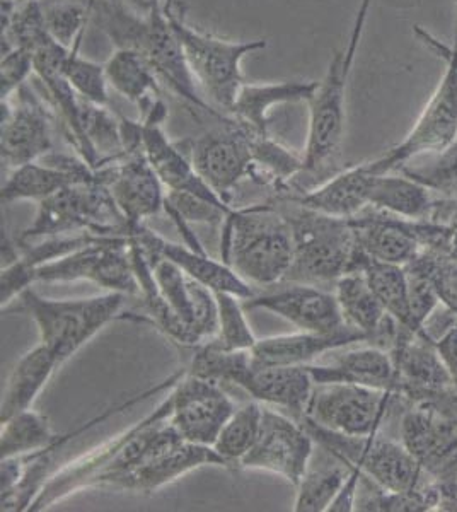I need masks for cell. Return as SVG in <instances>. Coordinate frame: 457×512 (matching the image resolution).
Returning <instances> with one entry per match:
<instances>
[{"label":"cell","instance_id":"cell-29","mask_svg":"<svg viewBox=\"0 0 457 512\" xmlns=\"http://www.w3.org/2000/svg\"><path fill=\"white\" fill-rule=\"evenodd\" d=\"M306 367L313 376L314 384H360L374 390L393 391L398 395L393 357L388 350L374 345L348 350L345 354L338 355L331 366L306 364Z\"/></svg>","mask_w":457,"mask_h":512},{"label":"cell","instance_id":"cell-36","mask_svg":"<svg viewBox=\"0 0 457 512\" xmlns=\"http://www.w3.org/2000/svg\"><path fill=\"white\" fill-rule=\"evenodd\" d=\"M57 439L47 417L29 408L2 424L0 456L2 460L26 456L52 446Z\"/></svg>","mask_w":457,"mask_h":512},{"label":"cell","instance_id":"cell-11","mask_svg":"<svg viewBox=\"0 0 457 512\" xmlns=\"http://www.w3.org/2000/svg\"><path fill=\"white\" fill-rule=\"evenodd\" d=\"M393 391L374 390L352 383L314 384L304 419L328 431L352 437H367L381 431L394 402Z\"/></svg>","mask_w":457,"mask_h":512},{"label":"cell","instance_id":"cell-31","mask_svg":"<svg viewBox=\"0 0 457 512\" xmlns=\"http://www.w3.org/2000/svg\"><path fill=\"white\" fill-rule=\"evenodd\" d=\"M374 176L365 164L345 169L302 197L292 198L307 209L333 217L352 219L369 207Z\"/></svg>","mask_w":457,"mask_h":512},{"label":"cell","instance_id":"cell-15","mask_svg":"<svg viewBox=\"0 0 457 512\" xmlns=\"http://www.w3.org/2000/svg\"><path fill=\"white\" fill-rule=\"evenodd\" d=\"M400 441L437 480L457 451V393L411 405L401 417Z\"/></svg>","mask_w":457,"mask_h":512},{"label":"cell","instance_id":"cell-46","mask_svg":"<svg viewBox=\"0 0 457 512\" xmlns=\"http://www.w3.org/2000/svg\"><path fill=\"white\" fill-rule=\"evenodd\" d=\"M372 2L374 0H360L357 14L353 18L352 31L348 36L347 47L343 50V53H345V70L348 74H352L353 64L357 59V53H359L360 41L364 36L365 24H367V18H369Z\"/></svg>","mask_w":457,"mask_h":512},{"label":"cell","instance_id":"cell-17","mask_svg":"<svg viewBox=\"0 0 457 512\" xmlns=\"http://www.w3.org/2000/svg\"><path fill=\"white\" fill-rule=\"evenodd\" d=\"M314 443V437L302 422L299 424L270 408H263L258 441L244 456L239 468L278 473L297 487L309 470Z\"/></svg>","mask_w":457,"mask_h":512},{"label":"cell","instance_id":"cell-6","mask_svg":"<svg viewBox=\"0 0 457 512\" xmlns=\"http://www.w3.org/2000/svg\"><path fill=\"white\" fill-rule=\"evenodd\" d=\"M413 31L425 47L446 62V70L410 134L398 146L391 147L371 163H365L372 175H388L411 159L444 151L457 142L456 47H449L422 26H415Z\"/></svg>","mask_w":457,"mask_h":512},{"label":"cell","instance_id":"cell-32","mask_svg":"<svg viewBox=\"0 0 457 512\" xmlns=\"http://www.w3.org/2000/svg\"><path fill=\"white\" fill-rule=\"evenodd\" d=\"M58 366L57 355L41 342L24 354L7 379L0 405V424L29 410Z\"/></svg>","mask_w":457,"mask_h":512},{"label":"cell","instance_id":"cell-47","mask_svg":"<svg viewBox=\"0 0 457 512\" xmlns=\"http://www.w3.org/2000/svg\"><path fill=\"white\" fill-rule=\"evenodd\" d=\"M435 287L440 303L452 309L457 315V263L444 260L435 274Z\"/></svg>","mask_w":457,"mask_h":512},{"label":"cell","instance_id":"cell-25","mask_svg":"<svg viewBox=\"0 0 457 512\" xmlns=\"http://www.w3.org/2000/svg\"><path fill=\"white\" fill-rule=\"evenodd\" d=\"M130 236H134L147 253L168 258L174 265H178L188 277L209 287L210 291L231 292L243 301L256 296L251 284L241 279L227 263L217 262L214 258H210L205 251L168 241L145 224L137 227Z\"/></svg>","mask_w":457,"mask_h":512},{"label":"cell","instance_id":"cell-1","mask_svg":"<svg viewBox=\"0 0 457 512\" xmlns=\"http://www.w3.org/2000/svg\"><path fill=\"white\" fill-rule=\"evenodd\" d=\"M93 18L116 48H134L151 64L159 81L164 82L178 98L185 99L195 110L209 111L219 120L224 113L215 110L198 88L191 74L185 52L174 33L168 16V6L157 4L147 9L145 16L127 11L120 0H94Z\"/></svg>","mask_w":457,"mask_h":512},{"label":"cell","instance_id":"cell-24","mask_svg":"<svg viewBox=\"0 0 457 512\" xmlns=\"http://www.w3.org/2000/svg\"><path fill=\"white\" fill-rule=\"evenodd\" d=\"M96 180H103V176L84 159L57 156L50 152L40 161L11 169L0 188V200L2 204L19 200H35L40 204L70 185Z\"/></svg>","mask_w":457,"mask_h":512},{"label":"cell","instance_id":"cell-7","mask_svg":"<svg viewBox=\"0 0 457 512\" xmlns=\"http://www.w3.org/2000/svg\"><path fill=\"white\" fill-rule=\"evenodd\" d=\"M130 236L127 217L103 180L76 183L38 204L35 221L24 229L19 245L67 234Z\"/></svg>","mask_w":457,"mask_h":512},{"label":"cell","instance_id":"cell-39","mask_svg":"<svg viewBox=\"0 0 457 512\" xmlns=\"http://www.w3.org/2000/svg\"><path fill=\"white\" fill-rule=\"evenodd\" d=\"M251 152L255 163L251 180L284 188L304 169L302 158L280 146L270 135H251Z\"/></svg>","mask_w":457,"mask_h":512},{"label":"cell","instance_id":"cell-30","mask_svg":"<svg viewBox=\"0 0 457 512\" xmlns=\"http://www.w3.org/2000/svg\"><path fill=\"white\" fill-rule=\"evenodd\" d=\"M319 82L284 81L253 84L246 82L232 106L231 118L249 134L268 135V115L275 106L307 103L313 98Z\"/></svg>","mask_w":457,"mask_h":512},{"label":"cell","instance_id":"cell-34","mask_svg":"<svg viewBox=\"0 0 457 512\" xmlns=\"http://www.w3.org/2000/svg\"><path fill=\"white\" fill-rule=\"evenodd\" d=\"M435 198L427 188L405 175H376L369 205L408 221L429 219Z\"/></svg>","mask_w":457,"mask_h":512},{"label":"cell","instance_id":"cell-8","mask_svg":"<svg viewBox=\"0 0 457 512\" xmlns=\"http://www.w3.org/2000/svg\"><path fill=\"white\" fill-rule=\"evenodd\" d=\"M169 21L180 40L185 59L198 88L215 110L231 113L238 93L246 84L243 60L267 48V40L232 41L191 28L168 6Z\"/></svg>","mask_w":457,"mask_h":512},{"label":"cell","instance_id":"cell-16","mask_svg":"<svg viewBox=\"0 0 457 512\" xmlns=\"http://www.w3.org/2000/svg\"><path fill=\"white\" fill-rule=\"evenodd\" d=\"M52 115L28 84L2 99L0 156L6 168L35 163L52 152Z\"/></svg>","mask_w":457,"mask_h":512},{"label":"cell","instance_id":"cell-55","mask_svg":"<svg viewBox=\"0 0 457 512\" xmlns=\"http://www.w3.org/2000/svg\"><path fill=\"white\" fill-rule=\"evenodd\" d=\"M19 2H21V0H19Z\"/></svg>","mask_w":457,"mask_h":512},{"label":"cell","instance_id":"cell-51","mask_svg":"<svg viewBox=\"0 0 457 512\" xmlns=\"http://www.w3.org/2000/svg\"><path fill=\"white\" fill-rule=\"evenodd\" d=\"M132 4L142 7V9H151V7L157 6V4H166V6H173V0H127Z\"/></svg>","mask_w":457,"mask_h":512},{"label":"cell","instance_id":"cell-13","mask_svg":"<svg viewBox=\"0 0 457 512\" xmlns=\"http://www.w3.org/2000/svg\"><path fill=\"white\" fill-rule=\"evenodd\" d=\"M169 398V424L188 443L212 448L222 427L238 408L222 384L190 373L178 379Z\"/></svg>","mask_w":457,"mask_h":512},{"label":"cell","instance_id":"cell-43","mask_svg":"<svg viewBox=\"0 0 457 512\" xmlns=\"http://www.w3.org/2000/svg\"><path fill=\"white\" fill-rule=\"evenodd\" d=\"M164 210L174 222H178V229L185 231L186 241L191 248L203 251L200 243H195L191 236H188L186 222H203V224H224L226 217L234 212V209H227L222 205L214 204L207 198L197 197L185 192H166Z\"/></svg>","mask_w":457,"mask_h":512},{"label":"cell","instance_id":"cell-53","mask_svg":"<svg viewBox=\"0 0 457 512\" xmlns=\"http://www.w3.org/2000/svg\"><path fill=\"white\" fill-rule=\"evenodd\" d=\"M456 62H457V45H456Z\"/></svg>","mask_w":457,"mask_h":512},{"label":"cell","instance_id":"cell-22","mask_svg":"<svg viewBox=\"0 0 457 512\" xmlns=\"http://www.w3.org/2000/svg\"><path fill=\"white\" fill-rule=\"evenodd\" d=\"M168 117V110L161 99L142 115V147L152 168L168 192H185L207 198L214 204L232 209L198 175L191 159L181 152L162 130V123Z\"/></svg>","mask_w":457,"mask_h":512},{"label":"cell","instance_id":"cell-35","mask_svg":"<svg viewBox=\"0 0 457 512\" xmlns=\"http://www.w3.org/2000/svg\"><path fill=\"white\" fill-rule=\"evenodd\" d=\"M360 272L365 275L369 286L376 292V296L379 297V301L389 315L393 316L401 326L417 333L413 315H411L410 291H408L405 267L393 265V263L376 262L367 256Z\"/></svg>","mask_w":457,"mask_h":512},{"label":"cell","instance_id":"cell-33","mask_svg":"<svg viewBox=\"0 0 457 512\" xmlns=\"http://www.w3.org/2000/svg\"><path fill=\"white\" fill-rule=\"evenodd\" d=\"M105 69L110 88L139 106L142 115L159 99L161 81L139 50L116 48Z\"/></svg>","mask_w":457,"mask_h":512},{"label":"cell","instance_id":"cell-23","mask_svg":"<svg viewBox=\"0 0 457 512\" xmlns=\"http://www.w3.org/2000/svg\"><path fill=\"white\" fill-rule=\"evenodd\" d=\"M248 309H267L304 332L335 333L348 326L335 292L309 284H290L277 292L243 301Z\"/></svg>","mask_w":457,"mask_h":512},{"label":"cell","instance_id":"cell-44","mask_svg":"<svg viewBox=\"0 0 457 512\" xmlns=\"http://www.w3.org/2000/svg\"><path fill=\"white\" fill-rule=\"evenodd\" d=\"M62 72L79 98L86 99L94 105L108 106L110 103V84L106 77L105 65L84 59L79 48L67 53Z\"/></svg>","mask_w":457,"mask_h":512},{"label":"cell","instance_id":"cell-5","mask_svg":"<svg viewBox=\"0 0 457 512\" xmlns=\"http://www.w3.org/2000/svg\"><path fill=\"white\" fill-rule=\"evenodd\" d=\"M284 214L294 234V262L284 282L335 286L350 272L357 248L350 219L328 216L301 204Z\"/></svg>","mask_w":457,"mask_h":512},{"label":"cell","instance_id":"cell-26","mask_svg":"<svg viewBox=\"0 0 457 512\" xmlns=\"http://www.w3.org/2000/svg\"><path fill=\"white\" fill-rule=\"evenodd\" d=\"M335 296L348 325L367 337V344L391 350L400 337L401 325L382 306L362 272L343 275L335 284Z\"/></svg>","mask_w":457,"mask_h":512},{"label":"cell","instance_id":"cell-45","mask_svg":"<svg viewBox=\"0 0 457 512\" xmlns=\"http://www.w3.org/2000/svg\"><path fill=\"white\" fill-rule=\"evenodd\" d=\"M35 74L33 55L26 48H11L2 52L0 64V82L2 99L11 98L19 89L28 84L29 77Z\"/></svg>","mask_w":457,"mask_h":512},{"label":"cell","instance_id":"cell-50","mask_svg":"<svg viewBox=\"0 0 457 512\" xmlns=\"http://www.w3.org/2000/svg\"><path fill=\"white\" fill-rule=\"evenodd\" d=\"M435 349L439 352L440 359L444 362L457 393V326L435 342Z\"/></svg>","mask_w":457,"mask_h":512},{"label":"cell","instance_id":"cell-40","mask_svg":"<svg viewBox=\"0 0 457 512\" xmlns=\"http://www.w3.org/2000/svg\"><path fill=\"white\" fill-rule=\"evenodd\" d=\"M47 30L62 47H81L89 19L93 18L94 0H41Z\"/></svg>","mask_w":457,"mask_h":512},{"label":"cell","instance_id":"cell-19","mask_svg":"<svg viewBox=\"0 0 457 512\" xmlns=\"http://www.w3.org/2000/svg\"><path fill=\"white\" fill-rule=\"evenodd\" d=\"M396 369L398 395L410 402L429 403L456 393L434 342L401 326L400 337L389 350Z\"/></svg>","mask_w":457,"mask_h":512},{"label":"cell","instance_id":"cell-41","mask_svg":"<svg viewBox=\"0 0 457 512\" xmlns=\"http://www.w3.org/2000/svg\"><path fill=\"white\" fill-rule=\"evenodd\" d=\"M219 309V330L209 344L222 350H251L258 338L244 316L243 299L231 292H214Z\"/></svg>","mask_w":457,"mask_h":512},{"label":"cell","instance_id":"cell-10","mask_svg":"<svg viewBox=\"0 0 457 512\" xmlns=\"http://www.w3.org/2000/svg\"><path fill=\"white\" fill-rule=\"evenodd\" d=\"M31 279L33 284L87 280L108 292L139 296L128 236H98L69 255L31 268Z\"/></svg>","mask_w":457,"mask_h":512},{"label":"cell","instance_id":"cell-42","mask_svg":"<svg viewBox=\"0 0 457 512\" xmlns=\"http://www.w3.org/2000/svg\"><path fill=\"white\" fill-rule=\"evenodd\" d=\"M350 473V465L340 461V465L321 468L318 472H309L297 485L294 511L323 512L328 511L336 494L342 489L343 483Z\"/></svg>","mask_w":457,"mask_h":512},{"label":"cell","instance_id":"cell-12","mask_svg":"<svg viewBox=\"0 0 457 512\" xmlns=\"http://www.w3.org/2000/svg\"><path fill=\"white\" fill-rule=\"evenodd\" d=\"M345 53H333L323 81L319 82L309 105L304 175H321L335 163L342 152L347 127V86ZM301 173V175H302Z\"/></svg>","mask_w":457,"mask_h":512},{"label":"cell","instance_id":"cell-38","mask_svg":"<svg viewBox=\"0 0 457 512\" xmlns=\"http://www.w3.org/2000/svg\"><path fill=\"white\" fill-rule=\"evenodd\" d=\"M420 158L411 159L396 169L401 175L408 176L420 185L437 193L440 198H457V142L444 151L425 154Z\"/></svg>","mask_w":457,"mask_h":512},{"label":"cell","instance_id":"cell-48","mask_svg":"<svg viewBox=\"0 0 457 512\" xmlns=\"http://www.w3.org/2000/svg\"><path fill=\"white\" fill-rule=\"evenodd\" d=\"M454 326H457L456 313L440 303L439 306L432 311V315L423 323L422 337L427 338V340L435 344V342L444 337L446 333L451 332Z\"/></svg>","mask_w":457,"mask_h":512},{"label":"cell","instance_id":"cell-4","mask_svg":"<svg viewBox=\"0 0 457 512\" xmlns=\"http://www.w3.org/2000/svg\"><path fill=\"white\" fill-rule=\"evenodd\" d=\"M125 299L127 296L122 292H108L87 299L57 301L40 296L28 287L9 306L2 308V313H28L38 326L41 344L47 345L62 364L99 330L120 318Z\"/></svg>","mask_w":457,"mask_h":512},{"label":"cell","instance_id":"cell-37","mask_svg":"<svg viewBox=\"0 0 457 512\" xmlns=\"http://www.w3.org/2000/svg\"><path fill=\"white\" fill-rule=\"evenodd\" d=\"M263 407L260 402L244 403L222 427L214 449L224 458L227 466H239L244 456L253 449L261 431Z\"/></svg>","mask_w":457,"mask_h":512},{"label":"cell","instance_id":"cell-49","mask_svg":"<svg viewBox=\"0 0 457 512\" xmlns=\"http://www.w3.org/2000/svg\"><path fill=\"white\" fill-rule=\"evenodd\" d=\"M362 470L359 466L350 465V473L342 485L340 492L336 494L331 502L328 512H352L357 506V495H359L360 482H362Z\"/></svg>","mask_w":457,"mask_h":512},{"label":"cell","instance_id":"cell-18","mask_svg":"<svg viewBox=\"0 0 457 512\" xmlns=\"http://www.w3.org/2000/svg\"><path fill=\"white\" fill-rule=\"evenodd\" d=\"M205 465L227 466V463L212 446L188 443L171 425L161 443L139 466L116 477L108 487L152 494L185 473Z\"/></svg>","mask_w":457,"mask_h":512},{"label":"cell","instance_id":"cell-2","mask_svg":"<svg viewBox=\"0 0 457 512\" xmlns=\"http://www.w3.org/2000/svg\"><path fill=\"white\" fill-rule=\"evenodd\" d=\"M222 262L251 286L282 284L294 262V234L273 205L234 209L222 224Z\"/></svg>","mask_w":457,"mask_h":512},{"label":"cell","instance_id":"cell-52","mask_svg":"<svg viewBox=\"0 0 457 512\" xmlns=\"http://www.w3.org/2000/svg\"><path fill=\"white\" fill-rule=\"evenodd\" d=\"M449 260L457 263V226L454 229V238H452L451 253H449Z\"/></svg>","mask_w":457,"mask_h":512},{"label":"cell","instance_id":"cell-20","mask_svg":"<svg viewBox=\"0 0 457 512\" xmlns=\"http://www.w3.org/2000/svg\"><path fill=\"white\" fill-rule=\"evenodd\" d=\"M145 255L151 263L152 274L161 296L174 316L191 333L195 344L200 345L214 338L219 330V309L214 291L188 277L168 258L152 255L147 251Z\"/></svg>","mask_w":457,"mask_h":512},{"label":"cell","instance_id":"cell-3","mask_svg":"<svg viewBox=\"0 0 457 512\" xmlns=\"http://www.w3.org/2000/svg\"><path fill=\"white\" fill-rule=\"evenodd\" d=\"M188 373L234 384L253 400L285 408L301 422L314 390V379L306 366H268L255 361L251 350H222L209 342L193 347Z\"/></svg>","mask_w":457,"mask_h":512},{"label":"cell","instance_id":"cell-21","mask_svg":"<svg viewBox=\"0 0 457 512\" xmlns=\"http://www.w3.org/2000/svg\"><path fill=\"white\" fill-rule=\"evenodd\" d=\"M98 171L106 187L110 188L116 205L127 217L130 234L142 226L145 219L164 210L166 188L145 156L144 147L128 152L122 159L105 164Z\"/></svg>","mask_w":457,"mask_h":512},{"label":"cell","instance_id":"cell-54","mask_svg":"<svg viewBox=\"0 0 457 512\" xmlns=\"http://www.w3.org/2000/svg\"><path fill=\"white\" fill-rule=\"evenodd\" d=\"M456 4H457V0H456Z\"/></svg>","mask_w":457,"mask_h":512},{"label":"cell","instance_id":"cell-14","mask_svg":"<svg viewBox=\"0 0 457 512\" xmlns=\"http://www.w3.org/2000/svg\"><path fill=\"white\" fill-rule=\"evenodd\" d=\"M251 135L234 118H229L226 127L191 142L190 159L198 175L229 205L234 188L244 178L253 176Z\"/></svg>","mask_w":457,"mask_h":512},{"label":"cell","instance_id":"cell-28","mask_svg":"<svg viewBox=\"0 0 457 512\" xmlns=\"http://www.w3.org/2000/svg\"><path fill=\"white\" fill-rule=\"evenodd\" d=\"M367 344V337L353 326L335 333L304 332L261 338L251 349L255 361L268 366H306L319 355L348 345Z\"/></svg>","mask_w":457,"mask_h":512},{"label":"cell","instance_id":"cell-9","mask_svg":"<svg viewBox=\"0 0 457 512\" xmlns=\"http://www.w3.org/2000/svg\"><path fill=\"white\" fill-rule=\"evenodd\" d=\"M314 441L330 451L336 460L359 466L365 477L371 478L389 492H410L435 482L430 473L401 441L382 437L381 432L367 437H352L328 431L313 420L302 419Z\"/></svg>","mask_w":457,"mask_h":512},{"label":"cell","instance_id":"cell-27","mask_svg":"<svg viewBox=\"0 0 457 512\" xmlns=\"http://www.w3.org/2000/svg\"><path fill=\"white\" fill-rule=\"evenodd\" d=\"M355 241L371 260L405 267L422 251L406 229L405 219L384 210L367 207L350 219Z\"/></svg>","mask_w":457,"mask_h":512}]
</instances>
